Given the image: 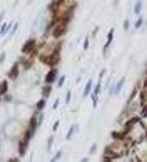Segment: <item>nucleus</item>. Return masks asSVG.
Wrapping results in <instances>:
<instances>
[{"mask_svg":"<svg viewBox=\"0 0 147 162\" xmlns=\"http://www.w3.org/2000/svg\"><path fill=\"white\" fill-rule=\"evenodd\" d=\"M3 132H5V135L8 137V139H17V137H20L22 135V132H24V127H22V124H20L19 120H8L5 124V127H3Z\"/></svg>","mask_w":147,"mask_h":162,"instance_id":"1","label":"nucleus"},{"mask_svg":"<svg viewBox=\"0 0 147 162\" xmlns=\"http://www.w3.org/2000/svg\"><path fill=\"white\" fill-rule=\"evenodd\" d=\"M50 32H52V37H53V39H60V37H62V35L67 32V24H65V22H60L59 20L57 24H55V27H53Z\"/></svg>","mask_w":147,"mask_h":162,"instance_id":"2","label":"nucleus"},{"mask_svg":"<svg viewBox=\"0 0 147 162\" xmlns=\"http://www.w3.org/2000/svg\"><path fill=\"white\" fill-rule=\"evenodd\" d=\"M35 48H37V39H28V40L24 44V47H22V54L32 55L33 52H35Z\"/></svg>","mask_w":147,"mask_h":162,"instance_id":"3","label":"nucleus"},{"mask_svg":"<svg viewBox=\"0 0 147 162\" xmlns=\"http://www.w3.org/2000/svg\"><path fill=\"white\" fill-rule=\"evenodd\" d=\"M28 142H30V137L22 132V135H20V142H19V157H24V155H25L27 149H28Z\"/></svg>","mask_w":147,"mask_h":162,"instance_id":"4","label":"nucleus"},{"mask_svg":"<svg viewBox=\"0 0 147 162\" xmlns=\"http://www.w3.org/2000/svg\"><path fill=\"white\" fill-rule=\"evenodd\" d=\"M57 77H59V69L53 65L49 72H47V75H45V79H44V82L45 84H53V82L57 80Z\"/></svg>","mask_w":147,"mask_h":162,"instance_id":"5","label":"nucleus"},{"mask_svg":"<svg viewBox=\"0 0 147 162\" xmlns=\"http://www.w3.org/2000/svg\"><path fill=\"white\" fill-rule=\"evenodd\" d=\"M20 62H17L15 65H12V69H10V72H8V79H12V80H17L20 75Z\"/></svg>","mask_w":147,"mask_h":162,"instance_id":"6","label":"nucleus"},{"mask_svg":"<svg viewBox=\"0 0 147 162\" xmlns=\"http://www.w3.org/2000/svg\"><path fill=\"white\" fill-rule=\"evenodd\" d=\"M124 84H126V79H124V77L115 82V84L112 85V95H119L120 90H122V87H124Z\"/></svg>","mask_w":147,"mask_h":162,"instance_id":"7","label":"nucleus"},{"mask_svg":"<svg viewBox=\"0 0 147 162\" xmlns=\"http://www.w3.org/2000/svg\"><path fill=\"white\" fill-rule=\"evenodd\" d=\"M114 34H115V30H114V28H110V30H109V34H107L105 45H104V54H105L107 50H109V47H110V44L114 42Z\"/></svg>","mask_w":147,"mask_h":162,"instance_id":"8","label":"nucleus"},{"mask_svg":"<svg viewBox=\"0 0 147 162\" xmlns=\"http://www.w3.org/2000/svg\"><path fill=\"white\" fill-rule=\"evenodd\" d=\"M79 124H74L72 127L69 129V132H67V135H65V141H72L74 139V135L77 134V132H79Z\"/></svg>","mask_w":147,"mask_h":162,"instance_id":"9","label":"nucleus"},{"mask_svg":"<svg viewBox=\"0 0 147 162\" xmlns=\"http://www.w3.org/2000/svg\"><path fill=\"white\" fill-rule=\"evenodd\" d=\"M142 7H144V2H142V0H137V2L134 3L132 12H134L135 15H140V14H142Z\"/></svg>","mask_w":147,"mask_h":162,"instance_id":"10","label":"nucleus"},{"mask_svg":"<svg viewBox=\"0 0 147 162\" xmlns=\"http://www.w3.org/2000/svg\"><path fill=\"white\" fill-rule=\"evenodd\" d=\"M92 87H94L92 80H89V82L85 84V89H84V92H82V99H85V97H89V95H90V92H92Z\"/></svg>","mask_w":147,"mask_h":162,"instance_id":"11","label":"nucleus"},{"mask_svg":"<svg viewBox=\"0 0 147 162\" xmlns=\"http://www.w3.org/2000/svg\"><path fill=\"white\" fill-rule=\"evenodd\" d=\"M7 92H8V79H3V80L0 82V97L5 95Z\"/></svg>","mask_w":147,"mask_h":162,"instance_id":"12","label":"nucleus"},{"mask_svg":"<svg viewBox=\"0 0 147 162\" xmlns=\"http://www.w3.org/2000/svg\"><path fill=\"white\" fill-rule=\"evenodd\" d=\"M45 105H47V99H44V97H42V99H40L37 104H35V110H33V112H42V110L45 109Z\"/></svg>","mask_w":147,"mask_h":162,"instance_id":"13","label":"nucleus"},{"mask_svg":"<svg viewBox=\"0 0 147 162\" xmlns=\"http://www.w3.org/2000/svg\"><path fill=\"white\" fill-rule=\"evenodd\" d=\"M50 94H52V84H45V85L42 87V97L47 99Z\"/></svg>","mask_w":147,"mask_h":162,"instance_id":"14","label":"nucleus"},{"mask_svg":"<svg viewBox=\"0 0 147 162\" xmlns=\"http://www.w3.org/2000/svg\"><path fill=\"white\" fill-rule=\"evenodd\" d=\"M10 27H12V24H3V22H2V24H0V35H2V37H5L7 35V32H8V30H10Z\"/></svg>","mask_w":147,"mask_h":162,"instance_id":"15","label":"nucleus"},{"mask_svg":"<svg viewBox=\"0 0 147 162\" xmlns=\"http://www.w3.org/2000/svg\"><path fill=\"white\" fill-rule=\"evenodd\" d=\"M92 90H94V92H90V94H95V95H100V94H102V79H99V80H97V84L92 87Z\"/></svg>","mask_w":147,"mask_h":162,"instance_id":"16","label":"nucleus"},{"mask_svg":"<svg viewBox=\"0 0 147 162\" xmlns=\"http://www.w3.org/2000/svg\"><path fill=\"white\" fill-rule=\"evenodd\" d=\"M32 64H33V59H27V60L20 62V69H24V70H30V69H32Z\"/></svg>","mask_w":147,"mask_h":162,"instance_id":"17","label":"nucleus"},{"mask_svg":"<svg viewBox=\"0 0 147 162\" xmlns=\"http://www.w3.org/2000/svg\"><path fill=\"white\" fill-rule=\"evenodd\" d=\"M142 25H144V17H142V15H137V20L134 22V30L142 28Z\"/></svg>","mask_w":147,"mask_h":162,"instance_id":"18","label":"nucleus"},{"mask_svg":"<svg viewBox=\"0 0 147 162\" xmlns=\"http://www.w3.org/2000/svg\"><path fill=\"white\" fill-rule=\"evenodd\" d=\"M13 27H10V30H8V32H7V35H8V37H10V39H12L13 35H15V32H17V30H19V24H12Z\"/></svg>","mask_w":147,"mask_h":162,"instance_id":"19","label":"nucleus"},{"mask_svg":"<svg viewBox=\"0 0 147 162\" xmlns=\"http://www.w3.org/2000/svg\"><path fill=\"white\" fill-rule=\"evenodd\" d=\"M53 141H55V137H53V134L47 137V150H50V149H52V145H53Z\"/></svg>","mask_w":147,"mask_h":162,"instance_id":"20","label":"nucleus"},{"mask_svg":"<svg viewBox=\"0 0 147 162\" xmlns=\"http://www.w3.org/2000/svg\"><path fill=\"white\" fill-rule=\"evenodd\" d=\"M62 155H64V150H57V152L53 154V157H52V162L60 161V159H62Z\"/></svg>","mask_w":147,"mask_h":162,"instance_id":"21","label":"nucleus"},{"mask_svg":"<svg viewBox=\"0 0 147 162\" xmlns=\"http://www.w3.org/2000/svg\"><path fill=\"white\" fill-rule=\"evenodd\" d=\"M64 82H65V75H60V77H57V80H55V84H57V87H64Z\"/></svg>","mask_w":147,"mask_h":162,"instance_id":"22","label":"nucleus"},{"mask_svg":"<svg viewBox=\"0 0 147 162\" xmlns=\"http://www.w3.org/2000/svg\"><path fill=\"white\" fill-rule=\"evenodd\" d=\"M2 97H3V102H5V104H10V102L13 100V97H12V95H8V94L2 95Z\"/></svg>","mask_w":147,"mask_h":162,"instance_id":"23","label":"nucleus"},{"mask_svg":"<svg viewBox=\"0 0 147 162\" xmlns=\"http://www.w3.org/2000/svg\"><path fill=\"white\" fill-rule=\"evenodd\" d=\"M70 100H72V92H70V90H67V94H65V104H70Z\"/></svg>","mask_w":147,"mask_h":162,"instance_id":"24","label":"nucleus"},{"mask_svg":"<svg viewBox=\"0 0 147 162\" xmlns=\"http://www.w3.org/2000/svg\"><path fill=\"white\" fill-rule=\"evenodd\" d=\"M92 95V104H94V107H97V104H99V95H95V94H90Z\"/></svg>","mask_w":147,"mask_h":162,"instance_id":"25","label":"nucleus"},{"mask_svg":"<svg viewBox=\"0 0 147 162\" xmlns=\"http://www.w3.org/2000/svg\"><path fill=\"white\" fill-rule=\"evenodd\" d=\"M89 45H90V37H87L85 40H84V45H82V48H84V50H87V48H89Z\"/></svg>","mask_w":147,"mask_h":162,"instance_id":"26","label":"nucleus"},{"mask_svg":"<svg viewBox=\"0 0 147 162\" xmlns=\"http://www.w3.org/2000/svg\"><path fill=\"white\" fill-rule=\"evenodd\" d=\"M129 28H130V20L126 19V20H124V30H129Z\"/></svg>","mask_w":147,"mask_h":162,"instance_id":"27","label":"nucleus"},{"mask_svg":"<svg viewBox=\"0 0 147 162\" xmlns=\"http://www.w3.org/2000/svg\"><path fill=\"white\" fill-rule=\"evenodd\" d=\"M5 59H7V54H5V52H2V54H0V65L5 62Z\"/></svg>","mask_w":147,"mask_h":162,"instance_id":"28","label":"nucleus"},{"mask_svg":"<svg viewBox=\"0 0 147 162\" xmlns=\"http://www.w3.org/2000/svg\"><path fill=\"white\" fill-rule=\"evenodd\" d=\"M97 152V144H92L90 145V154H95Z\"/></svg>","mask_w":147,"mask_h":162,"instance_id":"29","label":"nucleus"},{"mask_svg":"<svg viewBox=\"0 0 147 162\" xmlns=\"http://www.w3.org/2000/svg\"><path fill=\"white\" fill-rule=\"evenodd\" d=\"M59 125H60V120H55V122H53V127H52V130H53V132H55V130L59 129Z\"/></svg>","mask_w":147,"mask_h":162,"instance_id":"30","label":"nucleus"},{"mask_svg":"<svg viewBox=\"0 0 147 162\" xmlns=\"http://www.w3.org/2000/svg\"><path fill=\"white\" fill-rule=\"evenodd\" d=\"M104 75H105V69H102V70H100V74H99V79H102V80H104Z\"/></svg>","mask_w":147,"mask_h":162,"instance_id":"31","label":"nucleus"},{"mask_svg":"<svg viewBox=\"0 0 147 162\" xmlns=\"http://www.w3.org/2000/svg\"><path fill=\"white\" fill-rule=\"evenodd\" d=\"M59 104H60V100H59V99H55V102H53L52 109H57V107H59Z\"/></svg>","mask_w":147,"mask_h":162,"instance_id":"32","label":"nucleus"},{"mask_svg":"<svg viewBox=\"0 0 147 162\" xmlns=\"http://www.w3.org/2000/svg\"><path fill=\"white\" fill-rule=\"evenodd\" d=\"M99 34V27H95L94 28V32H92V37H95V35Z\"/></svg>","mask_w":147,"mask_h":162,"instance_id":"33","label":"nucleus"}]
</instances>
